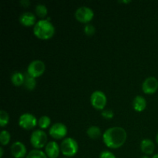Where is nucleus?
Listing matches in <instances>:
<instances>
[{"instance_id": "obj_3", "label": "nucleus", "mask_w": 158, "mask_h": 158, "mask_svg": "<svg viewBox=\"0 0 158 158\" xmlns=\"http://www.w3.org/2000/svg\"><path fill=\"white\" fill-rule=\"evenodd\" d=\"M60 151L66 157H73L78 152V143L72 137H66L60 144Z\"/></svg>"}, {"instance_id": "obj_14", "label": "nucleus", "mask_w": 158, "mask_h": 158, "mask_svg": "<svg viewBox=\"0 0 158 158\" xmlns=\"http://www.w3.org/2000/svg\"><path fill=\"white\" fill-rule=\"evenodd\" d=\"M154 149H155L154 143L150 139H143L140 142V150L146 155L148 156L152 154L154 152Z\"/></svg>"}, {"instance_id": "obj_10", "label": "nucleus", "mask_w": 158, "mask_h": 158, "mask_svg": "<svg viewBox=\"0 0 158 158\" xmlns=\"http://www.w3.org/2000/svg\"><path fill=\"white\" fill-rule=\"evenodd\" d=\"M158 89V80L154 77H148L142 83V89L146 94H153Z\"/></svg>"}, {"instance_id": "obj_30", "label": "nucleus", "mask_w": 158, "mask_h": 158, "mask_svg": "<svg viewBox=\"0 0 158 158\" xmlns=\"http://www.w3.org/2000/svg\"><path fill=\"white\" fill-rule=\"evenodd\" d=\"M152 158H158V154H154V155L152 157Z\"/></svg>"}, {"instance_id": "obj_23", "label": "nucleus", "mask_w": 158, "mask_h": 158, "mask_svg": "<svg viewBox=\"0 0 158 158\" xmlns=\"http://www.w3.org/2000/svg\"><path fill=\"white\" fill-rule=\"evenodd\" d=\"M9 114L4 110H1V111H0V126L2 127L6 126L8 124V123H9Z\"/></svg>"}, {"instance_id": "obj_19", "label": "nucleus", "mask_w": 158, "mask_h": 158, "mask_svg": "<svg viewBox=\"0 0 158 158\" xmlns=\"http://www.w3.org/2000/svg\"><path fill=\"white\" fill-rule=\"evenodd\" d=\"M35 12L40 18H44L48 13V9L45 5L38 4L35 7Z\"/></svg>"}, {"instance_id": "obj_16", "label": "nucleus", "mask_w": 158, "mask_h": 158, "mask_svg": "<svg viewBox=\"0 0 158 158\" xmlns=\"http://www.w3.org/2000/svg\"><path fill=\"white\" fill-rule=\"evenodd\" d=\"M11 81L15 86H22L24 84L25 75L20 72H14L11 76Z\"/></svg>"}, {"instance_id": "obj_11", "label": "nucleus", "mask_w": 158, "mask_h": 158, "mask_svg": "<svg viewBox=\"0 0 158 158\" xmlns=\"http://www.w3.org/2000/svg\"><path fill=\"white\" fill-rule=\"evenodd\" d=\"M11 154L15 158H23L26 155V148L24 143L15 141L11 145Z\"/></svg>"}, {"instance_id": "obj_28", "label": "nucleus", "mask_w": 158, "mask_h": 158, "mask_svg": "<svg viewBox=\"0 0 158 158\" xmlns=\"http://www.w3.org/2000/svg\"><path fill=\"white\" fill-rule=\"evenodd\" d=\"M3 154H4V151H3V148H0V157H2Z\"/></svg>"}, {"instance_id": "obj_15", "label": "nucleus", "mask_w": 158, "mask_h": 158, "mask_svg": "<svg viewBox=\"0 0 158 158\" xmlns=\"http://www.w3.org/2000/svg\"><path fill=\"white\" fill-rule=\"evenodd\" d=\"M147 106V101L142 96H137L133 100V107L137 112H142Z\"/></svg>"}, {"instance_id": "obj_26", "label": "nucleus", "mask_w": 158, "mask_h": 158, "mask_svg": "<svg viewBox=\"0 0 158 158\" xmlns=\"http://www.w3.org/2000/svg\"><path fill=\"white\" fill-rule=\"evenodd\" d=\"M100 158H117L116 156L114 155L113 153H111L110 151H104L103 152H101V154H100Z\"/></svg>"}, {"instance_id": "obj_29", "label": "nucleus", "mask_w": 158, "mask_h": 158, "mask_svg": "<svg viewBox=\"0 0 158 158\" xmlns=\"http://www.w3.org/2000/svg\"><path fill=\"white\" fill-rule=\"evenodd\" d=\"M120 2H123V3H129V2H131V1H120Z\"/></svg>"}, {"instance_id": "obj_25", "label": "nucleus", "mask_w": 158, "mask_h": 158, "mask_svg": "<svg viewBox=\"0 0 158 158\" xmlns=\"http://www.w3.org/2000/svg\"><path fill=\"white\" fill-rule=\"evenodd\" d=\"M101 115L102 117H104L105 119H108V120H110L114 117V114L112 110L110 109H106V110H103V111L101 112Z\"/></svg>"}, {"instance_id": "obj_24", "label": "nucleus", "mask_w": 158, "mask_h": 158, "mask_svg": "<svg viewBox=\"0 0 158 158\" xmlns=\"http://www.w3.org/2000/svg\"><path fill=\"white\" fill-rule=\"evenodd\" d=\"M83 31H84V33L86 34V35H93L96 32V29L92 24H89V23H87L83 27Z\"/></svg>"}, {"instance_id": "obj_13", "label": "nucleus", "mask_w": 158, "mask_h": 158, "mask_svg": "<svg viewBox=\"0 0 158 158\" xmlns=\"http://www.w3.org/2000/svg\"><path fill=\"white\" fill-rule=\"evenodd\" d=\"M19 23L24 26H35L36 23V18L35 15L32 12H24L19 15Z\"/></svg>"}, {"instance_id": "obj_17", "label": "nucleus", "mask_w": 158, "mask_h": 158, "mask_svg": "<svg viewBox=\"0 0 158 158\" xmlns=\"http://www.w3.org/2000/svg\"><path fill=\"white\" fill-rule=\"evenodd\" d=\"M86 134L89 138L95 140L99 138L101 136V131L100 128L97 126H91L86 131Z\"/></svg>"}, {"instance_id": "obj_22", "label": "nucleus", "mask_w": 158, "mask_h": 158, "mask_svg": "<svg viewBox=\"0 0 158 158\" xmlns=\"http://www.w3.org/2000/svg\"><path fill=\"white\" fill-rule=\"evenodd\" d=\"M10 134L7 131H2L0 133V143L2 145H7L10 141Z\"/></svg>"}, {"instance_id": "obj_12", "label": "nucleus", "mask_w": 158, "mask_h": 158, "mask_svg": "<svg viewBox=\"0 0 158 158\" xmlns=\"http://www.w3.org/2000/svg\"><path fill=\"white\" fill-rule=\"evenodd\" d=\"M60 152V147L55 141L48 142L45 148V153L49 158H57Z\"/></svg>"}, {"instance_id": "obj_18", "label": "nucleus", "mask_w": 158, "mask_h": 158, "mask_svg": "<svg viewBox=\"0 0 158 158\" xmlns=\"http://www.w3.org/2000/svg\"><path fill=\"white\" fill-rule=\"evenodd\" d=\"M24 86L26 89L28 90H32L35 89V86H36V81H35V78L29 76V74L26 73L25 75V81H24Z\"/></svg>"}, {"instance_id": "obj_31", "label": "nucleus", "mask_w": 158, "mask_h": 158, "mask_svg": "<svg viewBox=\"0 0 158 158\" xmlns=\"http://www.w3.org/2000/svg\"><path fill=\"white\" fill-rule=\"evenodd\" d=\"M156 141H157V144H158V133H157V136H156Z\"/></svg>"}, {"instance_id": "obj_27", "label": "nucleus", "mask_w": 158, "mask_h": 158, "mask_svg": "<svg viewBox=\"0 0 158 158\" xmlns=\"http://www.w3.org/2000/svg\"><path fill=\"white\" fill-rule=\"evenodd\" d=\"M20 4L23 6V7H28L30 4V1L29 0H21L20 1Z\"/></svg>"}, {"instance_id": "obj_1", "label": "nucleus", "mask_w": 158, "mask_h": 158, "mask_svg": "<svg viewBox=\"0 0 158 158\" xmlns=\"http://www.w3.org/2000/svg\"><path fill=\"white\" fill-rule=\"evenodd\" d=\"M127 132L123 127H113L103 133V140L106 147L117 149L124 144L127 140Z\"/></svg>"}, {"instance_id": "obj_9", "label": "nucleus", "mask_w": 158, "mask_h": 158, "mask_svg": "<svg viewBox=\"0 0 158 158\" xmlns=\"http://www.w3.org/2000/svg\"><path fill=\"white\" fill-rule=\"evenodd\" d=\"M67 131V127L66 125L62 123H56L49 128V134L52 138L60 140L66 137Z\"/></svg>"}, {"instance_id": "obj_5", "label": "nucleus", "mask_w": 158, "mask_h": 158, "mask_svg": "<svg viewBox=\"0 0 158 158\" xmlns=\"http://www.w3.org/2000/svg\"><path fill=\"white\" fill-rule=\"evenodd\" d=\"M94 16V12L91 8L88 6H80L76 10L75 17L79 22L86 23L90 22Z\"/></svg>"}, {"instance_id": "obj_21", "label": "nucleus", "mask_w": 158, "mask_h": 158, "mask_svg": "<svg viewBox=\"0 0 158 158\" xmlns=\"http://www.w3.org/2000/svg\"><path fill=\"white\" fill-rule=\"evenodd\" d=\"M51 123V120L48 116H42L38 120V125L41 129H46L49 127Z\"/></svg>"}, {"instance_id": "obj_8", "label": "nucleus", "mask_w": 158, "mask_h": 158, "mask_svg": "<svg viewBox=\"0 0 158 158\" xmlns=\"http://www.w3.org/2000/svg\"><path fill=\"white\" fill-rule=\"evenodd\" d=\"M37 123H38V121L35 116L29 113H25L22 114L19 118V125L22 128L27 131L35 127Z\"/></svg>"}, {"instance_id": "obj_2", "label": "nucleus", "mask_w": 158, "mask_h": 158, "mask_svg": "<svg viewBox=\"0 0 158 158\" xmlns=\"http://www.w3.org/2000/svg\"><path fill=\"white\" fill-rule=\"evenodd\" d=\"M33 33L40 40H49L53 36L55 28L49 21V18L43 19L36 22L33 26Z\"/></svg>"}, {"instance_id": "obj_7", "label": "nucleus", "mask_w": 158, "mask_h": 158, "mask_svg": "<svg viewBox=\"0 0 158 158\" xmlns=\"http://www.w3.org/2000/svg\"><path fill=\"white\" fill-rule=\"evenodd\" d=\"M106 96L103 92L100 90H96L91 94L90 103L91 105L97 110H103L106 104Z\"/></svg>"}, {"instance_id": "obj_6", "label": "nucleus", "mask_w": 158, "mask_h": 158, "mask_svg": "<svg viewBox=\"0 0 158 158\" xmlns=\"http://www.w3.org/2000/svg\"><path fill=\"white\" fill-rule=\"evenodd\" d=\"M46 69L45 63L42 60H35L31 62L27 67V73L33 78L40 77L43 74Z\"/></svg>"}, {"instance_id": "obj_4", "label": "nucleus", "mask_w": 158, "mask_h": 158, "mask_svg": "<svg viewBox=\"0 0 158 158\" xmlns=\"http://www.w3.org/2000/svg\"><path fill=\"white\" fill-rule=\"evenodd\" d=\"M30 143L35 149H41L47 144V135L42 130H35L31 134Z\"/></svg>"}, {"instance_id": "obj_32", "label": "nucleus", "mask_w": 158, "mask_h": 158, "mask_svg": "<svg viewBox=\"0 0 158 158\" xmlns=\"http://www.w3.org/2000/svg\"><path fill=\"white\" fill-rule=\"evenodd\" d=\"M141 158H149V157H148V155H144V156H143Z\"/></svg>"}, {"instance_id": "obj_20", "label": "nucleus", "mask_w": 158, "mask_h": 158, "mask_svg": "<svg viewBox=\"0 0 158 158\" xmlns=\"http://www.w3.org/2000/svg\"><path fill=\"white\" fill-rule=\"evenodd\" d=\"M26 158H48L46 156V153L43 151H40V150L34 149L29 151V154L26 155Z\"/></svg>"}]
</instances>
